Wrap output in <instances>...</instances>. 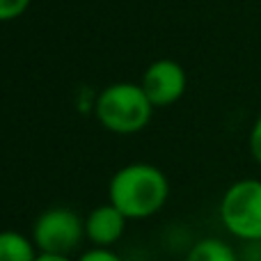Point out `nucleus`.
I'll return each mask as SVG.
<instances>
[{"mask_svg": "<svg viewBox=\"0 0 261 261\" xmlns=\"http://www.w3.org/2000/svg\"><path fill=\"white\" fill-rule=\"evenodd\" d=\"M170 197V181L161 167L151 163H130L119 167L108 186V202L117 206L128 220L151 218L165 206Z\"/></svg>", "mask_w": 261, "mask_h": 261, "instance_id": "1", "label": "nucleus"}, {"mask_svg": "<svg viewBox=\"0 0 261 261\" xmlns=\"http://www.w3.org/2000/svg\"><path fill=\"white\" fill-rule=\"evenodd\" d=\"M94 115L110 133H140L153 115V103L140 83H113L96 94Z\"/></svg>", "mask_w": 261, "mask_h": 261, "instance_id": "2", "label": "nucleus"}, {"mask_svg": "<svg viewBox=\"0 0 261 261\" xmlns=\"http://www.w3.org/2000/svg\"><path fill=\"white\" fill-rule=\"evenodd\" d=\"M220 220L239 241H261V179H239L220 199Z\"/></svg>", "mask_w": 261, "mask_h": 261, "instance_id": "3", "label": "nucleus"}, {"mask_svg": "<svg viewBox=\"0 0 261 261\" xmlns=\"http://www.w3.org/2000/svg\"><path fill=\"white\" fill-rule=\"evenodd\" d=\"M85 239V218L67 206H53L39 213L32 225V241L44 254L71 257Z\"/></svg>", "mask_w": 261, "mask_h": 261, "instance_id": "4", "label": "nucleus"}, {"mask_svg": "<svg viewBox=\"0 0 261 261\" xmlns=\"http://www.w3.org/2000/svg\"><path fill=\"white\" fill-rule=\"evenodd\" d=\"M140 85L147 92L153 108H165V106L176 103L186 94L188 76H186V69L176 60L161 58L147 67Z\"/></svg>", "mask_w": 261, "mask_h": 261, "instance_id": "5", "label": "nucleus"}, {"mask_svg": "<svg viewBox=\"0 0 261 261\" xmlns=\"http://www.w3.org/2000/svg\"><path fill=\"white\" fill-rule=\"evenodd\" d=\"M128 218L113 204H101L92 208L85 218V239L94 248H113L126 231Z\"/></svg>", "mask_w": 261, "mask_h": 261, "instance_id": "6", "label": "nucleus"}, {"mask_svg": "<svg viewBox=\"0 0 261 261\" xmlns=\"http://www.w3.org/2000/svg\"><path fill=\"white\" fill-rule=\"evenodd\" d=\"M37 257H39V250L32 236L14 229L0 231V261H35Z\"/></svg>", "mask_w": 261, "mask_h": 261, "instance_id": "7", "label": "nucleus"}, {"mask_svg": "<svg viewBox=\"0 0 261 261\" xmlns=\"http://www.w3.org/2000/svg\"><path fill=\"white\" fill-rule=\"evenodd\" d=\"M186 261H241V257L227 241L202 239L188 250Z\"/></svg>", "mask_w": 261, "mask_h": 261, "instance_id": "8", "label": "nucleus"}, {"mask_svg": "<svg viewBox=\"0 0 261 261\" xmlns=\"http://www.w3.org/2000/svg\"><path fill=\"white\" fill-rule=\"evenodd\" d=\"M32 0H0V23H7L25 14Z\"/></svg>", "mask_w": 261, "mask_h": 261, "instance_id": "9", "label": "nucleus"}, {"mask_svg": "<svg viewBox=\"0 0 261 261\" xmlns=\"http://www.w3.org/2000/svg\"><path fill=\"white\" fill-rule=\"evenodd\" d=\"M76 261H124V259L119 257L113 248H94V245H92L90 250L81 252V257Z\"/></svg>", "mask_w": 261, "mask_h": 261, "instance_id": "10", "label": "nucleus"}, {"mask_svg": "<svg viewBox=\"0 0 261 261\" xmlns=\"http://www.w3.org/2000/svg\"><path fill=\"white\" fill-rule=\"evenodd\" d=\"M248 144H250V153H252V158L261 165V113H259V117L254 119L252 128H250Z\"/></svg>", "mask_w": 261, "mask_h": 261, "instance_id": "11", "label": "nucleus"}, {"mask_svg": "<svg viewBox=\"0 0 261 261\" xmlns=\"http://www.w3.org/2000/svg\"><path fill=\"white\" fill-rule=\"evenodd\" d=\"M35 261H76V259L62 257V254H44V252H39V257H37Z\"/></svg>", "mask_w": 261, "mask_h": 261, "instance_id": "12", "label": "nucleus"}]
</instances>
